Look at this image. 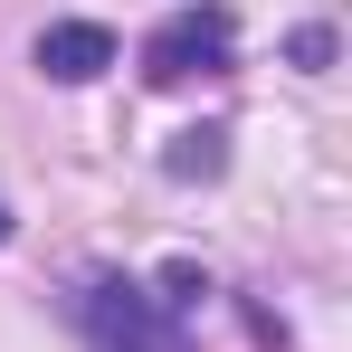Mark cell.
Instances as JSON below:
<instances>
[{"label": "cell", "instance_id": "cell-1", "mask_svg": "<svg viewBox=\"0 0 352 352\" xmlns=\"http://www.w3.org/2000/svg\"><path fill=\"white\" fill-rule=\"evenodd\" d=\"M76 324H86L96 352H200L190 324H181L153 286H133V276H86V286H76Z\"/></svg>", "mask_w": 352, "mask_h": 352}, {"label": "cell", "instance_id": "cell-2", "mask_svg": "<svg viewBox=\"0 0 352 352\" xmlns=\"http://www.w3.org/2000/svg\"><path fill=\"white\" fill-rule=\"evenodd\" d=\"M229 58H238V19L229 10H172L153 38H143V76L153 86H190V76H229Z\"/></svg>", "mask_w": 352, "mask_h": 352}, {"label": "cell", "instance_id": "cell-3", "mask_svg": "<svg viewBox=\"0 0 352 352\" xmlns=\"http://www.w3.org/2000/svg\"><path fill=\"white\" fill-rule=\"evenodd\" d=\"M105 67H115V29H105V19H48V29H38V76L86 86V76H105Z\"/></svg>", "mask_w": 352, "mask_h": 352}, {"label": "cell", "instance_id": "cell-4", "mask_svg": "<svg viewBox=\"0 0 352 352\" xmlns=\"http://www.w3.org/2000/svg\"><path fill=\"white\" fill-rule=\"evenodd\" d=\"M162 172H172V181H219V172H229V133H219V124H190V133H172Z\"/></svg>", "mask_w": 352, "mask_h": 352}, {"label": "cell", "instance_id": "cell-5", "mask_svg": "<svg viewBox=\"0 0 352 352\" xmlns=\"http://www.w3.org/2000/svg\"><path fill=\"white\" fill-rule=\"evenodd\" d=\"M200 295H210V276H200V267H190V257H172V267H162V305H200Z\"/></svg>", "mask_w": 352, "mask_h": 352}, {"label": "cell", "instance_id": "cell-6", "mask_svg": "<svg viewBox=\"0 0 352 352\" xmlns=\"http://www.w3.org/2000/svg\"><path fill=\"white\" fill-rule=\"evenodd\" d=\"M286 58H295V67H324V58H333V29H295Z\"/></svg>", "mask_w": 352, "mask_h": 352}, {"label": "cell", "instance_id": "cell-7", "mask_svg": "<svg viewBox=\"0 0 352 352\" xmlns=\"http://www.w3.org/2000/svg\"><path fill=\"white\" fill-rule=\"evenodd\" d=\"M0 248H10V200H0Z\"/></svg>", "mask_w": 352, "mask_h": 352}]
</instances>
